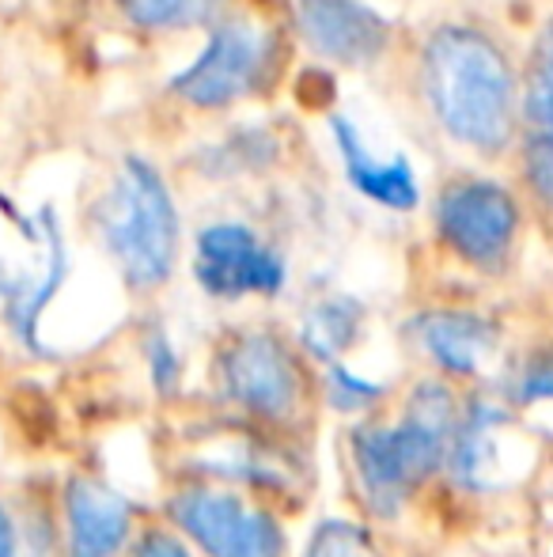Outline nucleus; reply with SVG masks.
<instances>
[{"mask_svg":"<svg viewBox=\"0 0 553 557\" xmlns=\"http://www.w3.org/2000/svg\"><path fill=\"white\" fill-rule=\"evenodd\" d=\"M463 398L458 383L432 372L402 395L394 413L376 410L349 429V474L372 520H399L443 474Z\"/></svg>","mask_w":553,"mask_h":557,"instance_id":"f257e3e1","label":"nucleus"},{"mask_svg":"<svg viewBox=\"0 0 553 557\" xmlns=\"http://www.w3.org/2000/svg\"><path fill=\"white\" fill-rule=\"evenodd\" d=\"M420 91L440 129L478 156H501L519 125V81L508 53L478 27H440L420 50Z\"/></svg>","mask_w":553,"mask_h":557,"instance_id":"f03ea898","label":"nucleus"},{"mask_svg":"<svg viewBox=\"0 0 553 557\" xmlns=\"http://www.w3.org/2000/svg\"><path fill=\"white\" fill-rule=\"evenodd\" d=\"M91 227L129 293H155L178 262V209L155 163L126 156L91 209Z\"/></svg>","mask_w":553,"mask_h":557,"instance_id":"7ed1b4c3","label":"nucleus"},{"mask_svg":"<svg viewBox=\"0 0 553 557\" xmlns=\"http://www.w3.org/2000/svg\"><path fill=\"white\" fill-rule=\"evenodd\" d=\"M213 380L239 418L274 433L307 418L315 391L303 352L266 326H247L224 337L213 357Z\"/></svg>","mask_w":553,"mask_h":557,"instance_id":"20e7f679","label":"nucleus"},{"mask_svg":"<svg viewBox=\"0 0 553 557\" xmlns=\"http://www.w3.org/2000/svg\"><path fill=\"white\" fill-rule=\"evenodd\" d=\"M163 520L175 523L201 557H288L280 516L224 478L178 482L163 500Z\"/></svg>","mask_w":553,"mask_h":557,"instance_id":"39448f33","label":"nucleus"},{"mask_svg":"<svg viewBox=\"0 0 553 557\" xmlns=\"http://www.w3.org/2000/svg\"><path fill=\"white\" fill-rule=\"evenodd\" d=\"M436 235L455 262L474 273H504L516 255L524 213L508 186L493 178H455L440 190Z\"/></svg>","mask_w":553,"mask_h":557,"instance_id":"423d86ee","label":"nucleus"},{"mask_svg":"<svg viewBox=\"0 0 553 557\" xmlns=\"http://www.w3.org/2000/svg\"><path fill=\"white\" fill-rule=\"evenodd\" d=\"M277 65L274 35L247 20L213 23L198 58L175 73L171 96L193 111H224L269 88Z\"/></svg>","mask_w":553,"mask_h":557,"instance_id":"0eeeda50","label":"nucleus"},{"mask_svg":"<svg viewBox=\"0 0 553 557\" xmlns=\"http://www.w3.org/2000/svg\"><path fill=\"white\" fill-rule=\"evenodd\" d=\"M527 441L519 436V410L508 398L466 395L463 418L451 436L448 474L463 493H493L524 470Z\"/></svg>","mask_w":553,"mask_h":557,"instance_id":"6e6552de","label":"nucleus"},{"mask_svg":"<svg viewBox=\"0 0 553 557\" xmlns=\"http://www.w3.org/2000/svg\"><path fill=\"white\" fill-rule=\"evenodd\" d=\"M285 262L254 227L221 221L198 232L193 243V281L201 293L224 304L277 296L285 288Z\"/></svg>","mask_w":553,"mask_h":557,"instance_id":"1a4fd4ad","label":"nucleus"},{"mask_svg":"<svg viewBox=\"0 0 553 557\" xmlns=\"http://www.w3.org/2000/svg\"><path fill=\"white\" fill-rule=\"evenodd\" d=\"M417 352L436 375L451 383H478L501 357V326L497 319L470 308H428L410 323Z\"/></svg>","mask_w":553,"mask_h":557,"instance_id":"9d476101","label":"nucleus"},{"mask_svg":"<svg viewBox=\"0 0 553 557\" xmlns=\"http://www.w3.org/2000/svg\"><path fill=\"white\" fill-rule=\"evenodd\" d=\"M296 30L315 58L341 69L376 65L391 46V20L364 0H296Z\"/></svg>","mask_w":553,"mask_h":557,"instance_id":"9b49d317","label":"nucleus"},{"mask_svg":"<svg viewBox=\"0 0 553 557\" xmlns=\"http://www.w3.org/2000/svg\"><path fill=\"white\" fill-rule=\"evenodd\" d=\"M137 535V512L126 493L96 474H73L61 485V543L65 557H118Z\"/></svg>","mask_w":553,"mask_h":557,"instance_id":"f8f14e48","label":"nucleus"},{"mask_svg":"<svg viewBox=\"0 0 553 557\" xmlns=\"http://www.w3.org/2000/svg\"><path fill=\"white\" fill-rule=\"evenodd\" d=\"M330 137L356 194H364V198L376 201V206L391 209V213H414L420 201V186H417V175H414V168H410V160H402V156L379 160L368 148V140L361 137V129L341 114L330 117Z\"/></svg>","mask_w":553,"mask_h":557,"instance_id":"ddd939ff","label":"nucleus"},{"mask_svg":"<svg viewBox=\"0 0 553 557\" xmlns=\"http://www.w3.org/2000/svg\"><path fill=\"white\" fill-rule=\"evenodd\" d=\"M364 326V308L349 296H326L303 315L300 323V345L307 357L334 364L353 349L356 334Z\"/></svg>","mask_w":553,"mask_h":557,"instance_id":"4468645a","label":"nucleus"},{"mask_svg":"<svg viewBox=\"0 0 553 557\" xmlns=\"http://www.w3.org/2000/svg\"><path fill=\"white\" fill-rule=\"evenodd\" d=\"M122 15L137 30L148 35H171V30H193L216 23L228 0H118Z\"/></svg>","mask_w":553,"mask_h":557,"instance_id":"2eb2a0df","label":"nucleus"},{"mask_svg":"<svg viewBox=\"0 0 553 557\" xmlns=\"http://www.w3.org/2000/svg\"><path fill=\"white\" fill-rule=\"evenodd\" d=\"M504 398L516 406L519 413L531 410H553V342L535 345L531 352L516 360L504 383Z\"/></svg>","mask_w":553,"mask_h":557,"instance_id":"dca6fc26","label":"nucleus"},{"mask_svg":"<svg viewBox=\"0 0 553 557\" xmlns=\"http://www.w3.org/2000/svg\"><path fill=\"white\" fill-rule=\"evenodd\" d=\"M300 557H391L387 546L356 520H323L307 535Z\"/></svg>","mask_w":553,"mask_h":557,"instance_id":"f3484780","label":"nucleus"},{"mask_svg":"<svg viewBox=\"0 0 553 557\" xmlns=\"http://www.w3.org/2000/svg\"><path fill=\"white\" fill-rule=\"evenodd\" d=\"M323 395H326V403H330L334 410L345 413V418H356V421L368 418V413H376V410H384V403H387V387H379V383L349 372L341 360L326 364Z\"/></svg>","mask_w":553,"mask_h":557,"instance_id":"a211bd4d","label":"nucleus"},{"mask_svg":"<svg viewBox=\"0 0 553 557\" xmlns=\"http://www.w3.org/2000/svg\"><path fill=\"white\" fill-rule=\"evenodd\" d=\"M129 557H201L190 546V539L167 520L140 523L134 543H129Z\"/></svg>","mask_w":553,"mask_h":557,"instance_id":"6ab92c4d","label":"nucleus"},{"mask_svg":"<svg viewBox=\"0 0 553 557\" xmlns=\"http://www.w3.org/2000/svg\"><path fill=\"white\" fill-rule=\"evenodd\" d=\"M524 178L531 186L535 201L553 213V137L527 133L524 140Z\"/></svg>","mask_w":553,"mask_h":557,"instance_id":"aec40b11","label":"nucleus"},{"mask_svg":"<svg viewBox=\"0 0 553 557\" xmlns=\"http://www.w3.org/2000/svg\"><path fill=\"white\" fill-rule=\"evenodd\" d=\"M524 117L527 133H539V137H553V69L539 65L527 84L524 96Z\"/></svg>","mask_w":553,"mask_h":557,"instance_id":"412c9836","label":"nucleus"},{"mask_svg":"<svg viewBox=\"0 0 553 557\" xmlns=\"http://www.w3.org/2000/svg\"><path fill=\"white\" fill-rule=\"evenodd\" d=\"M0 557H23L20 543V516H12V508L0 500Z\"/></svg>","mask_w":553,"mask_h":557,"instance_id":"4be33fe9","label":"nucleus"},{"mask_svg":"<svg viewBox=\"0 0 553 557\" xmlns=\"http://www.w3.org/2000/svg\"><path fill=\"white\" fill-rule=\"evenodd\" d=\"M23 273H27V270H15V265L0 255V300H8V296L15 293V285L23 281Z\"/></svg>","mask_w":553,"mask_h":557,"instance_id":"5701e85b","label":"nucleus"},{"mask_svg":"<svg viewBox=\"0 0 553 557\" xmlns=\"http://www.w3.org/2000/svg\"><path fill=\"white\" fill-rule=\"evenodd\" d=\"M542 65H550V69H553V42H550V50H546V58H542Z\"/></svg>","mask_w":553,"mask_h":557,"instance_id":"b1692460","label":"nucleus"}]
</instances>
